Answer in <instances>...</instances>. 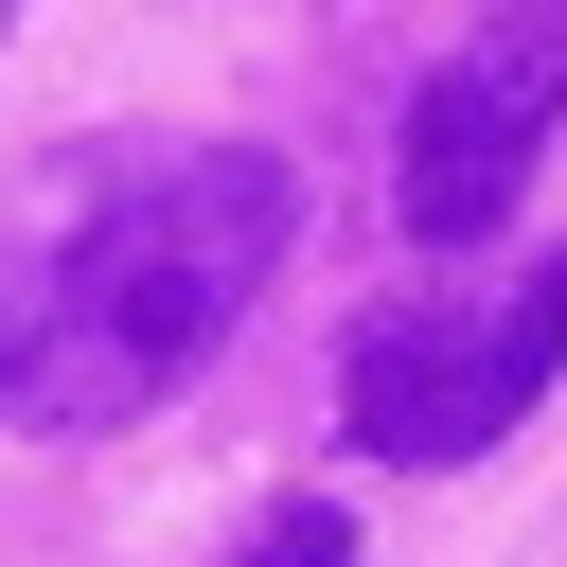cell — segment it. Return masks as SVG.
Here are the masks:
<instances>
[{"label": "cell", "instance_id": "3957f363", "mask_svg": "<svg viewBox=\"0 0 567 567\" xmlns=\"http://www.w3.org/2000/svg\"><path fill=\"white\" fill-rule=\"evenodd\" d=\"M549 106H567V0H514L478 53H443V71H425V106H408V159H390L408 248H478V230L514 213V177H532Z\"/></svg>", "mask_w": 567, "mask_h": 567}, {"label": "cell", "instance_id": "6da1fadb", "mask_svg": "<svg viewBox=\"0 0 567 567\" xmlns=\"http://www.w3.org/2000/svg\"><path fill=\"white\" fill-rule=\"evenodd\" d=\"M284 213H301V195H284L266 142L124 159L106 213L71 230V284H53V319H35L0 425H124V408H159V390L248 319V284L284 266Z\"/></svg>", "mask_w": 567, "mask_h": 567}, {"label": "cell", "instance_id": "7a4b0ae2", "mask_svg": "<svg viewBox=\"0 0 567 567\" xmlns=\"http://www.w3.org/2000/svg\"><path fill=\"white\" fill-rule=\"evenodd\" d=\"M549 372H567V248H532L496 301H443V284L372 301L354 354H337V408H354L372 461H478V443L532 425Z\"/></svg>", "mask_w": 567, "mask_h": 567}, {"label": "cell", "instance_id": "8992f818", "mask_svg": "<svg viewBox=\"0 0 567 567\" xmlns=\"http://www.w3.org/2000/svg\"><path fill=\"white\" fill-rule=\"evenodd\" d=\"M0 18H18V0H0Z\"/></svg>", "mask_w": 567, "mask_h": 567}, {"label": "cell", "instance_id": "5b68a950", "mask_svg": "<svg viewBox=\"0 0 567 567\" xmlns=\"http://www.w3.org/2000/svg\"><path fill=\"white\" fill-rule=\"evenodd\" d=\"M248 567H372V549H354V514H337V496H284V514L248 532Z\"/></svg>", "mask_w": 567, "mask_h": 567}, {"label": "cell", "instance_id": "277c9868", "mask_svg": "<svg viewBox=\"0 0 567 567\" xmlns=\"http://www.w3.org/2000/svg\"><path fill=\"white\" fill-rule=\"evenodd\" d=\"M106 177H124V142H71V159H35V177L0 195V408H18V354H35V319H53V284H71V230L106 213Z\"/></svg>", "mask_w": 567, "mask_h": 567}]
</instances>
